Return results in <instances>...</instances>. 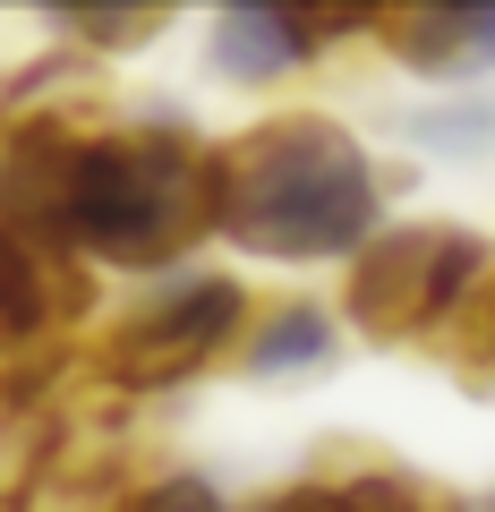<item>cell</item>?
<instances>
[{
    "label": "cell",
    "instance_id": "6da1fadb",
    "mask_svg": "<svg viewBox=\"0 0 495 512\" xmlns=\"http://www.w3.org/2000/svg\"><path fill=\"white\" fill-rule=\"evenodd\" d=\"M376 205H385V171L325 111H282L214 146V231L257 256L282 265L350 256L376 231Z\"/></svg>",
    "mask_w": 495,
    "mask_h": 512
},
{
    "label": "cell",
    "instance_id": "7a4b0ae2",
    "mask_svg": "<svg viewBox=\"0 0 495 512\" xmlns=\"http://www.w3.org/2000/svg\"><path fill=\"white\" fill-rule=\"evenodd\" d=\"M239 333H248V291L222 274H188L103 333L94 376L120 384V393H171V384L205 376L214 359H231Z\"/></svg>",
    "mask_w": 495,
    "mask_h": 512
},
{
    "label": "cell",
    "instance_id": "3957f363",
    "mask_svg": "<svg viewBox=\"0 0 495 512\" xmlns=\"http://www.w3.org/2000/svg\"><path fill=\"white\" fill-rule=\"evenodd\" d=\"M478 265H487V239L444 231V222H402V231L359 248L342 308L367 342H427L453 316V299L470 291Z\"/></svg>",
    "mask_w": 495,
    "mask_h": 512
},
{
    "label": "cell",
    "instance_id": "277c9868",
    "mask_svg": "<svg viewBox=\"0 0 495 512\" xmlns=\"http://www.w3.org/2000/svg\"><path fill=\"white\" fill-rule=\"evenodd\" d=\"M367 26H376V18H325V9H231V18H214V77H231V86H265V77L308 69L316 43L367 35Z\"/></svg>",
    "mask_w": 495,
    "mask_h": 512
},
{
    "label": "cell",
    "instance_id": "5b68a950",
    "mask_svg": "<svg viewBox=\"0 0 495 512\" xmlns=\"http://www.w3.org/2000/svg\"><path fill=\"white\" fill-rule=\"evenodd\" d=\"M367 35L402 52L419 77H478L495 69V9H385Z\"/></svg>",
    "mask_w": 495,
    "mask_h": 512
},
{
    "label": "cell",
    "instance_id": "8992f818",
    "mask_svg": "<svg viewBox=\"0 0 495 512\" xmlns=\"http://www.w3.org/2000/svg\"><path fill=\"white\" fill-rule=\"evenodd\" d=\"M239 359L257 376H299V367L333 359V316L316 299H274V308H248V333H239Z\"/></svg>",
    "mask_w": 495,
    "mask_h": 512
},
{
    "label": "cell",
    "instance_id": "52a82bcc",
    "mask_svg": "<svg viewBox=\"0 0 495 512\" xmlns=\"http://www.w3.org/2000/svg\"><path fill=\"white\" fill-rule=\"evenodd\" d=\"M427 342L453 359V376L470 384V393H495V248H487V265L470 274V291L453 299V316H444Z\"/></svg>",
    "mask_w": 495,
    "mask_h": 512
},
{
    "label": "cell",
    "instance_id": "ba28073f",
    "mask_svg": "<svg viewBox=\"0 0 495 512\" xmlns=\"http://www.w3.org/2000/svg\"><path fill=\"white\" fill-rule=\"evenodd\" d=\"M120 512H231V504L214 495V478H197V470H163V478H146V487L120 495Z\"/></svg>",
    "mask_w": 495,
    "mask_h": 512
},
{
    "label": "cell",
    "instance_id": "9c48e42d",
    "mask_svg": "<svg viewBox=\"0 0 495 512\" xmlns=\"http://www.w3.org/2000/svg\"><path fill=\"white\" fill-rule=\"evenodd\" d=\"M60 35L94 43V52H137V43L163 35V18H154V9H137V18H60Z\"/></svg>",
    "mask_w": 495,
    "mask_h": 512
},
{
    "label": "cell",
    "instance_id": "30bf717a",
    "mask_svg": "<svg viewBox=\"0 0 495 512\" xmlns=\"http://www.w3.org/2000/svg\"><path fill=\"white\" fill-rule=\"evenodd\" d=\"M419 137H427V146H495V111H427V120H419Z\"/></svg>",
    "mask_w": 495,
    "mask_h": 512
},
{
    "label": "cell",
    "instance_id": "8fae6325",
    "mask_svg": "<svg viewBox=\"0 0 495 512\" xmlns=\"http://www.w3.org/2000/svg\"><path fill=\"white\" fill-rule=\"evenodd\" d=\"M265 512H350V504H342V487H333V478H299V487H282Z\"/></svg>",
    "mask_w": 495,
    "mask_h": 512
}]
</instances>
